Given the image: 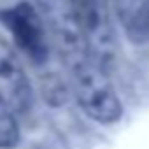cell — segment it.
<instances>
[{
    "mask_svg": "<svg viewBox=\"0 0 149 149\" xmlns=\"http://www.w3.org/2000/svg\"><path fill=\"white\" fill-rule=\"evenodd\" d=\"M72 91L84 114L98 123H114L123 114V105L107 77V68L100 65L88 51L68 61Z\"/></svg>",
    "mask_w": 149,
    "mask_h": 149,
    "instance_id": "1",
    "label": "cell"
},
{
    "mask_svg": "<svg viewBox=\"0 0 149 149\" xmlns=\"http://www.w3.org/2000/svg\"><path fill=\"white\" fill-rule=\"evenodd\" d=\"M0 21L9 30L14 44L23 51V56H28V61L40 65L49 58V49H51L49 30L35 5H30L26 0L9 5V7L0 9Z\"/></svg>",
    "mask_w": 149,
    "mask_h": 149,
    "instance_id": "2",
    "label": "cell"
},
{
    "mask_svg": "<svg viewBox=\"0 0 149 149\" xmlns=\"http://www.w3.org/2000/svg\"><path fill=\"white\" fill-rule=\"evenodd\" d=\"M70 12L84 35L88 54L105 68L114 56V30L109 19V0H68Z\"/></svg>",
    "mask_w": 149,
    "mask_h": 149,
    "instance_id": "3",
    "label": "cell"
},
{
    "mask_svg": "<svg viewBox=\"0 0 149 149\" xmlns=\"http://www.w3.org/2000/svg\"><path fill=\"white\" fill-rule=\"evenodd\" d=\"M0 102L14 114H23L33 105L28 74L23 72L14 49L0 37Z\"/></svg>",
    "mask_w": 149,
    "mask_h": 149,
    "instance_id": "4",
    "label": "cell"
},
{
    "mask_svg": "<svg viewBox=\"0 0 149 149\" xmlns=\"http://www.w3.org/2000/svg\"><path fill=\"white\" fill-rule=\"evenodd\" d=\"M114 14L128 42L133 44L149 42V0H116Z\"/></svg>",
    "mask_w": 149,
    "mask_h": 149,
    "instance_id": "5",
    "label": "cell"
},
{
    "mask_svg": "<svg viewBox=\"0 0 149 149\" xmlns=\"http://www.w3.org/2000/svg\"><path fill=\"white\" fill-rule=\"evenodd\" d=\"M19 140H21V130H19L16 114L0 102V149H14Z\"/></svg>",
    "mask_w": 149,
    "mask_h": 149,
    "instance_id": "6",
    "label": "cell"
}]
</instances>
